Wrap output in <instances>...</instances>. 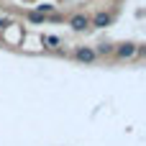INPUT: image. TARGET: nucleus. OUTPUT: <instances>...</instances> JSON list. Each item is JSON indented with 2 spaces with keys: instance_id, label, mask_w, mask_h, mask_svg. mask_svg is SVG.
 I'll list each match as a JSON object with an SVG mask.
<instances>
[{
  "instance_id": "nucleus-4",
  "label": "nucleus",
  "mask_w": 146,
  "mask_h": 146,
  "mask_svg": "<svg viewBox=\"0 0 146 146\" xmlns=\"http://www.w3.org/2000/svg\"><path fill=\"white\" fill-rule=\"evenodd\" d=\"M110 23H113V13H105V10H100L90 18V26H95V28H105Z\"/></svg>"
},
{
  "instance_id": "nucleus-3",
  "label": "nucleus",
  "mask_w": 146,
  "mask_h": 146,
  "mask_svg": "<svg viewBox=\"0 0 146 146\" xmlns=\"http://www.w3.org/2000/svg\"><path fill=\"white\" fill-rule=\"evenodd\" d=\"M69 26H72V31H85V28H90V15L87 13H74L69 18Z\"/></svg>"
},
{
  "instance_id": "nucleus-2",
  "label": "nucleus",
  "mask_w": 146,
  "mask_h": 146,
  "mask_svg": "<svg viewBox=\"0 0 146 146\" xmlns=\"http://www.w3.org/2000/svg\"><path fill=\"white\" fill-rule=\"evenodd\" d=\"M72 56H74L77 62H85V64L98 62V54H95V49H92V46H77V49L72 51Z\"/></svg>"
},
{
  "instance_id": "nucleus-1",
  "label": "nucleus",
  "mask_w": 146,
  "mask_h": 146,
  "mask_svg": "<svg viewBox=\"0 0 146 146\" xmlns=\"http://www.w3.org/2000/svg\"><path fill=\"white\" fill-rule=\"evenodd\" d=\"M136 46L139 44H133V41H123V44L113 46V56L115 59H131V56H136Z\"/></svg>"
},
{
  "instance_id": "nucleus-6",
  "label": "nucleus",
  "mask_w": 146,
  "mask_h": 146,
  "mask_svg": "<svg viewBox=\"0 0 146 146\" xmlns=\"http://www.w3.org/2000/svg\"><path fill=\"white\" fill-rule=\"evenodd\" d=\"M10 23H13V18H8V15H5V18H0V28H8Z\"/></svg>"
},
{
  "instance_id": "nucleus-5",
  "label": "nucleus",
  "mask_w": 146,
  "mask_h": 146,
  "mask_svg": "<svg viewBox=\"0 0 146 146\" xmlns=\"http://www.w3.org/2000/svg\"><path fill=\"white\" fill-rule=\"evenodd\" d=\"M95 54L98 56H110L113 54V44H98L95 46Z\"/></svg>"
}]
</instances>
